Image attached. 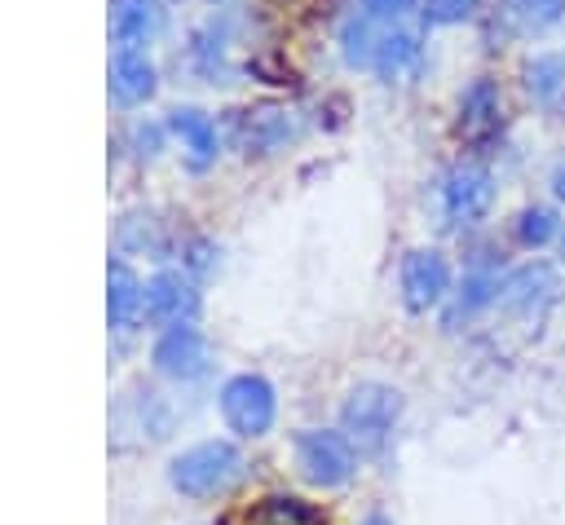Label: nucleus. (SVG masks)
<instances>
[{"label": "nucleus", "mask_w": 565, "mask_h": 525, "mask_svg": "<svg viewBox=\"0 0 565 525\" xmlns=\"http://www.w3.org/2000/svg\"><path fill=\"white\" fill-rule=\"evenodd\" d=\"M238 468H243V459L230 441H199V446H190L185 454L172 459V485L181 494L203 499V494L225 490L238 476Z\"/></svg>", "instance_id": "f257e3e1"}, {"label": "nucleus", "mask_w": 565, "mask_h": 525, "mask_svg": "<svg viewBox=\"0 0 565 525\" xmlns=\"http://www.w3.org/2000/svg\"><path fill=\"white\" fill-rule=\"evenodd\" d=\"M402 410V397L384 384H358L340 410V424H344V437L358 441V446H380L384 432L393 428Z\"/></svg>", "instance_id": "f03ea898"}, {"label": "nucleus", "mask_w": 565, "mask_h": 525, "mask_svg": "<svg viewBox=\"0 0 565 525\" xmlns=\"http://www.w3.org/2000/svg\"><path fill=\"white\" fill-rule=\"evenodd\" d=\"M221 415L238 437H260L274 424V388L260 375H234L221 388Z\"/></svg>", "instance_id": "7ed1b4c3"}, {"label": "nucleus", "mask_w": 565, "mask_h": 525, "mask_svg": "<svg viewBox=\"0 0 565 525\" xmlns=\"http://www.w3.org/2000/svg\"><path fill=\"white\" fill-rule=\"evenodd\" d=\"M490 203H494V176H490L486 168L459 163V168L446 172V181H441V216H446L450 225H472V221H481V216L490 212Z\"/></svg>", "instance_id": "20e7f679"}, {"label": "nucleus", "mask_w": 565, "mask_h": 525, "mask_svg": "<svg viewBox=\"0 0 565 525\" xmlns=\"http://www.w3.org/2000/svg\"><path fill=\"white\" fill-rule=\"evenodd\" d=\"M450 291V265L437 247H415L402 260V300L411 313H428Z\"/></svg>", "instance_id": "39448f33"}, {"label": "nucleus", "mask_w": 565, "mask_h": 525, "mask_svg": "<svg viewBox=\"0 0 565 525\" xmlns=\"http://www.w3.org/2000/svg\"><path fill=\"white\" fill-rule=\"evenodd\" d=\"M296 459H300V472L313 485H340L353 472V446L340 432H300L296 437Z\"/></svg>", "instance_id": "423d86ee"}, {"label": "nucleus", "mask_w": 565, "mask_h": 525, "mask_svg": "<svg viewBox=\"0 0 565 525\" xmlns=\"http://www.w3.org/2000/svg\"><path fill=\"white\" fill-rule=\"evenodd\" d=\"M154 366L172 379H194L207 371V340L194 326H168L154 344Z\"/></svg>", "instance_id": "0eeeda50"}, {"label": "nucleus", "mask_w": 565, "mask_h": 525, "mask_svg": "<svg viewBox=\"0 0 565 525\" xmlns=\"http://www.w3.org/2000/svg\"><path fill=\"white\" fill-rule=\"evenodd\" d=\"M163 26L159 0H110V35L119 49H141Z\"/></svg>", "instance_id": "6e6552de"}, {"label": "nucleus", "mask_w": 565, "mask_h": 525, "mask_svg": "<svg viewBox=\"0 0 565 525\" xmlns=\"http://www.w3.org/2000/svg\"><path fill=\"white\" fill-rule=\"evenodd\" d=\"M168 128H172V137L181 141L190 168H207V163L216 159V124H212L203 110L177 106V110L168 115Z\"/></svg>", "instance_id": "1a4fd4ad"}, {"label": "nucleus", "mask_w": 565, "mask_h": 525, "mask_svg": "<svg viewBox=\"0 0 565 525\" xmlns=\"http://www.w3.org/2000/svg\"><path fill=\"white\" fill-rule=\"evenodd\" d=\"M190 309H194V291H190V282H185L181 274L163 269V274H154V278L146 282V313H150L154 322L181 326Z\"/></svg>", "instance_id": "9d476101"}, {"label": "nucleus", "mask_w": 565, "mask_h": 525, "mask_svg": "<svg viewBox=\"0 0 565 525\" xmlns=\"http://www.w3.org/2000/svg\"><path fill=\"white\" fill-rule=\"evenodd\" d=\"M154 93V66L141 49H119L110 62V97L124 106H137Z\"/></svg>", "instance_id": "9b49d317"}, {"label": "nucleus", "mask_w": 565, "mask_h": 525, "mask_svg": "<svg viewBox=\"0 0 565 525\" xmlns=\"http://www.w3.org/2000/svg\"><path fill=\"white\" fill-rule=\"evenodd\" d=\"M238 137H243L247 154H252V150H256V154H269V150L287 146V141L296 137V119H291L287 110L260 106V110H247V115L238 119Z\"/></svg>", "instance_id": "f8f14e48"}, {"label": "nucleus", "mask_w": 565, "mask_h": 525, "mask_svg": "<svg viewBox=\"0 0 565 525\" xmlns=\"http://www.w3.org/2000/svg\"><path fill=\"white\" fill-rule=\"evenodd\" d=\"M556 291H561V278H556L547 265H525V269H516V274L499 287L494 300L516 304V309H534V300H552Z\"/></svg>", "instance_id": "ddd939ff"}, {"label": "nucleus", "mask_w": 565, "mask_h": 525, "mask_svg": "<svg viewBox=\"0 0 565 525\" xmlns=\"http://www.w3.org/2000/svg\"><path fill=\"white\" fill-rule=\"evenodd\" d=\"M110 296H106V309H110V322L115 326H128L141 309H146V287L132 278V269L124 265V260H115L110 265Z\"/></svg>", "instance_id": "4468645a"}, {"label": "nucleus", "mask_w": 565, "mask_h": 525, "mask_svg": "<svg viewBox=\"0 0 565 525\" xmlns=\"http://www.w3.org/2000/svg\"><path fill=\"white\" fill-rule=\"evenodd\" d=\"M415 57H419V40L411 31H384L371 66H380V75H402L406 66H415Z\"/></svg>", "instance_id": "2eb2a0df"}, {"label": "nucleus", "mask_w": 565, "mask_h": 525, "mask_svg": "<svg viewBox=\"0 0 565 525\" xmlns=\"http://www.w3.org/2000/svg\"><path fill=\"white\" fill-rule=\"evenodd\" d=\"M508 18L521 31H547L565 18V0H508Z\"/></svg>", "instance_id": "dca6fc26"}, {"label": "nucleus", "mask_w": 565, "mask_h": 525, "mask_svg": "<svg viewBox=\"0 0 565 525\" xmlns=\"http://www.w3.org/2000/svg\"><path fill=\"white\" fill-rule=\"evenodd\" d=\"M247 525H318V516L300 499H265L247 516Z\"/></svg>", "instance_id": "f3484780"}, {"label": "nucleus", "mask_w": 565, "mask_h": 525, "mask_svg": "<svg viewBox=\"0 0 565 525\" xmlns=\"http://www.w3.org/2000/svg\"><path fill=\"white\" fill-rule=\"evenodd\" d=\"M494 110H499V97H494V88H490L486 79L463 93V128H468V132L490 128V124H494Z\"/></svg>", "instance_id": "a211bd4d"}, {"label": "nucleus", "mask_w": 565, "mask_h": 525, "mask_svg": "<svg viewBox=\"0 0 565 525\" xmlns=\"http://www.w3.org/2000/svg\"><path fill=\"white\" fill-rule=\"evenodd\" d=\"M552 234H556V212H552V207H525V212L516 216V238H521L525 247H543Z\"/></svg>", "instance_id": "6ab92c4d"}, {"label": "nucleus", "mask_w": 565, "mask_h": 525, "mask_svg": "<svg viewBox=\"0 0 565 525\" xmlns=\"http://www.w3.org/2000/svg\"><path fill=\"white\" fill-rule=\"evenodd\" d=\"M344 57L353 62V66H371L375 62V44H380V35L371 40V31H366V18H353L349 26H344Z\"/></svg>", "instance_id": "aec40b11"}, {"label": "nucleus", "mask_w": 565, "mask_h": 525, "mask_svg": "<svg viewBox=\"0 0 565 525\" xmlns=\"http://www.w3.org/2000/svg\"><path fill=\"white\" fill-rule=\"evenodd\" d=\"M481 9V0H424V18L437 22V26H450V22H463Z\"/></svg>", "instance_id": "412c9836"}, {"label": "nucleus", "mask_w": 565, "mask_h": 525, "mask_svg": "<svg viewBox=\"0 0 565 525\" xmlns=\"http://www.w3.org/2000/svg\"><path fill=\"white\" fill-rule=\"evenodd\" d=\"M525 75H530V88H534L539 97H552V93L561 88V79H565V62H561V57H539Z\"/></svg>", "instance_id": "4be33fe9"}, {"label": "nucleus", "mask_w": 565, "mask_h": 525, "mask_svg": "<svg viewBox=\"0 0 565 525\" xmlns=\"http://www.w3.org/2000/svg\"><path fill=\"white\" fill-rule=\"evenodd\" d=\"M371 18H402L406 9H415L419 0H362Z\"/></svg>", "instance_id": "5701e85b"}, {"label": "nucleus", "mask_w": 565, "mask_h": 525, "mask_svg": "<svg viewBox=\"0 0 565 525\" xmlns=\"http://www.w3.org/2000/svg\"><path fill=\"white\" fill-rule=\"evenodd\" d=\"M552 190H556V199H561V203H565V163H561V168H556V176H552Z\"/></svg>", "instance_id": "b1692460"}, {"label": "nucleus", "mask_w": 565, "mask_h": 525, "mask_svg": "<svg viewBox=\"0 0 565 525\" xmlns=\"http://www.w3.org/2000/svg\"><path fill=\"white\" fill-rule=\"evenodd\" d=\"M561 260H565V234H561Z\"/></svg>", "instance_id": "393cba45"}]
</instances>
